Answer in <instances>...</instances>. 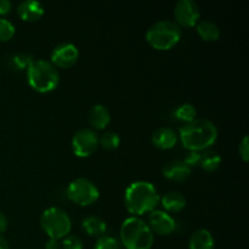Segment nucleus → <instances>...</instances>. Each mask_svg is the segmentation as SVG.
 <instances>
[{
	"label": "nucleus",
	"instance_id": "1",
	"mask_svg": "<svg viewBox=\"0 0 249 249\" xmlns=\"http://www.w3.org/2000/svg\"><path fill=\"white\" fill-rule=\"evenodd\" d=\"M160 196L155 185L146 180L133 181L124 192V206L135 216L151 213L160 204Z\"/></svg>",
	"mask_w": 249,
	"mask_h": 249
},
{
	"label": "nucleus",
	"instance_id": "2",
	"mask_svg": "<svg viewBox=\"0 0 249 249\" xmlns=\"http://www.w3.org/2000/svg\"><path fill=\"white\" fill-rule=\"evenodd\" d=\"M179 139L182 146L189 151L208 150L218 139L215 124L207 118H196L184 124L179 130Z\"/></svg>",
	"mask_w": 249,
	"mask_h": 249
},
{
	"label": "nucleus",
	"instance_id": "3",
	"mask_svg": "<svg viewBox=\"0 0 249 249\" xmlns=\"http://www.w3.org/2000/svg\"><path fill=\"white\" fill-rule=\"evenodd\" d=\"M119 237L125 249H151L155 241V235L146 221L135 215L128 216L122 223Z\"/></svg>",
	"mask_w": 249,
	"mask_h": 249
},
{
	"label": "nucleus",
	"instance_id": "4",
	"mask_svg": "<svg viewBox=\"0 0 249 249\" xmlns=\"http://www.w3.org/2000/svg\"><path fill=\"white\" fill-rule=\"evenodd\" d=\"M26 75L29 87L38 92L53 91L60 83V72L57 67L44 58H34L26 70Z\"/></svg>",
	"mask_w": 249,
	"mask_h": 249
},
{
	"label": "nucleus",
	"instance_id": "5",
	"mask_svg": "<svg viewBox=\"0 0 249 249\" xmlns=\"http://www.w3.org/2000/svg\"><path fill=\"white\" fill-rule=\"evenodd\" d=\"M145 36L156 50H169L181 39V28L172 19H160L148 27Z\"/></svg>",
	"mask_w": 249,
	"mask_h": 249
},
{
	"label": "nucleus",
	"instance_id": "6",
	"mask_svg": "<svg viewBox=\"0 0 249 249\" xmlns=\"http://www.w3.org/2000/svg\"><path fill=\"white\" fill-rule=\"evenodd\" d=\"M40 226L49 238L61 240L70 235L72 220L65 209L60 207H49L41 213Z\"/></svg>",
	"mask_w": 249,
	"mask_h": 249
},
{
	"label": "nucleus",
	"instance_id": "7",
	"mask_svg": "<svg viewBox=\"0 0 249 249\" xmlns=\"http://www.w3.org/2000/svg\"><path fill=\"white\" fill-rule=\"evenodd\" d=\"M68 199L82 207L94 204L100 197L99 187L87 178H77L68 184L66 189Z\"/></svg>",
	"mask_w": 249,
	"mask_h": 249
},
{
	"label": "nucleus",
	"instance_id": "8",
	"mask_svg": "<svg viewBox=\"0 0 249 249\" xmlns=\"http://www.w3.org/2000/svg\"><path fill=\"white\" fill-rule=\"evenodd\" d=\"M72 151L77 157L87 158L95 152L99 146V134L92 128H80L73 134L71 141Z\"/></svg>",
	"mask_w": 249,
	"mask_h": 249
},
{
	"label": "nucleus",
	"instance_id": "9",
	"mask_svg": "<svg viewBox=\"0 0 249 249\" xmlns=\"http://www.w3.org/2000/svg\"><path fill=\"white\" fill-rule=\"evenodd\" d=\"M79 58V49L75 44L70 43V41H62L58 43L53 48L50 53V62L55 67L61 68H70Z\"/></svg>",
	"mask_w": 249,
	"mask_h": 249
},
{
	"label": "nucleus",
	"instance_id": "10",
	"mask_svg": "<svg viewBox=\"0 0 249 249\" xmlns=\"http://www.w3.org/2000/svg\"><path fill=\"white\" fill-rule=\"evenodd\" d=\"M201 11L195 0H178L174 7L175 23L181 27H192L199 21Z\"/></svg>",
	"mask_w": 249,
	"mask_h": 249
},
{
	"label": "nucleus",
	"instance_id": "11",
	"mask_svg": "<svg viewBox=\"0 0 249 249\" xmlns=\"http://www.w3.org/2000/svg\"><path fill=\"white\" fill-rule=\"evenodd\" d=\"M153 235L157 233L160 236H168L173 233L177 229V220L162 209H155L148 214L147 223Z\"/></svg>",
	"mask_w": 249,
	"mask_h": 249
},
{
	"label": "nucleus",
	"instance_id": "12",
	"mask_svg": "<svg viewBox=\"0 0 249 249\" xmlns=\"http://www.w3.org/2000/svg\"><path fill=\"white\" fill-rule=\"evenodd\" d=\"M192 169L181 160H172L162 167V174L170 181H185L191 175Z\"/></svg>",
	"mask_w": 249,
	"mask_h": 249
},
{
	"label": "nucleus",
	"instance_id": "13",
	"mask_svg": "<svg viewBox=\"0 0 249 249\" xmlns=\"http://www.w3.org/2000/svg\"><path fill=\"white\" fill-rule=\"evenodd\" d=\"M179 136L174 129L169 126H160L153 131L151 141L160 150H170L177 145Z\"/></svg>",
	"mask_w": 249,
	"mask_h": 249
},
{
	"label": "nucleus",
	"instance_id": "14",
	"mask_svg": "<svg viewBox=\"0 0 249 249\" xmlns=\"http://www.w3.org/2000/svg\"><path fill=\"white\" fill-rule=\"evenodd\" d=\"M45 12L43 4L38 0H22L17 5V14L23 21H38Z\"/></svg>",
	"mask_w": 249,
	"mask_h": 249
},
{
	"label": "nucleus",
	"instance_id": "15",
	"mask_svg": "<svg viewBox=\"0 0 249 249\" xmlns=\"http://www.w3.org/2000/svg\"><path fill=\"white\" fill-rule=\"evenodd\" d=\"M88 121H89L92 129L101 130V129H105L111 123V112H109V109L105 105L95 104L89 109Z\"/></svg>",
	"mask_w": 249,
	"mask_h": 249
},
{
	"label": "nucleus",
	"instance_id": "16",
	"mask_svg": "<svg viewBox=\"0 0 249 249\" xmlns=\"http://www.w3.org/2000/svg\"><path fill=\"white\" fill-rule=\"evenodd\" d=\"M215 241L213 235L207 229H197L189 240V249H214Z\"/></svg>",
	"mask_w": 249,
	"mask_h": 249
},
{
	"label": "nucleus",
	"instance_id": "17",
	"mask_svg": "<svg viewBox=\"0 0 249 249\" xmlns=\"http://www.w3.org/2000/svg\"><path fill=\"white\" fill-rule=\"evenodd\" d=\"M167 213H178L186 207V197L179 191H169L160 199Z\"/></svg>",
	"mask_w": 249,
	"mask_h": 249
},
{
	"label": "nucleus",
	"instance_id": "18",
	"mask_svg": "<svg viewBox=\"0 0 249 249\" xmlns=\"http://www.w3.org/2000/svg\"><path fill=\"white\" fill-rule=\"evenodd\" d=\"M82 228L91 237L100 238L106 235L107 224L102 218L97 215H88L82 220Z\"/></svg>",
	"mask_w": 249,
	"mask_h": 249
},
{
	"label": "nucleus",
	"instance_id": "19",
	"mask_svg": "<svg viewBox=\"0 0 249 249\" xmlns=\"http://www.w3.org/2000/svg\"><path fill=\"white\" fill-rule=\"evenodd\" d=\"M196 31L198 36L206 41H216L220 38V28L215 22L211 19H199L196 24Z\"/></svg>",
	"mask_w": 249,
	"mask_h": 249
},
{
	"label": "nucleus",
	"instance_id": "20",
	"mask_svg": "<svg viewBox=\"0 0 249 249\" xmlns=\"http://www.w3.org/2000/svg\"><path fill=\"white\" fill-rule=\"evenodd\" d=\"M221 164V156L214 150H204L201 152L199 165L206 172H215Z\"/></svg>",
	"mask_w": 249,
	"mask_h": 249
},
{
	"label": "nucleus",
	"instance_id": "21",
	"mask_svg": "<svg viewBox=\"0 0 249 249\" xmlns=\"http://www.w3.org/2000/svg\"><path fill=\"white\" fill-rule=\"evenodd\" d=\"M175 119L180 122H184L185 124L195 121L197 118V109L192 104H181L177 106L173 111Z\"/></svg>",
	"mask_w": 249,
	"mask_h": 249
},
{
	"label": "nucleus",
	"instance_id": "22",
	"mask_svg": "<svg viewBox=\"0 0 249 249\" xmlns=\"http://www.w3.org/2000/svg\"><path fill=\"white\" fill-rule=\"evenodd\" d=\"M99 145L107 151L117 150L121 145V138L116 131H105L99 135Z\"/></svg>",
	"mask_w": 249,
	"mask_h": 249
},
{
	"label": "nucleus",
	"instance_id": "23",
	"mask_svg": "<svg viewBox=\"0 0 249 249\" xmlns=\"http://www.w3.org/2000/svg\"><path fill=\"white\" fill-rule=\"evenodd\" d=\"M34 61L33 56L28 53H17L11 56V65L16 70H27L28 66Z\"/></svg>",
	"mask_w": 249,
	"mask_h": 249
},
{
	"label": "nucleus",
	"instance_id": "24",
	"mask_svg": "<svg viewBox=\"0 0 249 249\" xmlns=\"http://www.w3.org/2000/svg\"><path fill=\"white\" fill-rule=\"evenodd\" d=\"M16 27L10 19L0 17V40L7 41L15 36Z\"/></svg>",
	"mask_w": 249,
	"mask_h": 249
},
{
	"label": "nucleus",
	"instance_id": "25",
	"mask_svg": "<svg viewBox=\"0 0 249 249\" xmlns=\"http://www.w3.org/2000/svg\"><path fill=\"white\" fill-rule=\"evenodd\" d=\"M94 249H121V245L113 236L104 235L102 237L97 238Z\"/></svg>",
	"mask_w": 249,
	"mask_h": 249
},
{
	"label": "nucleus",
	"instance_id": "26",
	"mask_svg": "<svg viewBox=\"0 0 249 249\" xmlns=\"http://www.w3.org/2000/svg\"><path fill=\"white\" fill-rule=\"evenodd\" d=\"M63 249H83L84 248V243H83L82 238L78 237L77 235H67L66 237L62 238Z\"/></svg>",
	"mask_w": 249,
	"mask_h": 249
},
{
	"label": "nucleus",
	"instance_id": "27",
	"mask_svg": "<svg viewBox=\"0 0 249 249\" xmlns=\"http://www.w3.org/2000/svg\"><path fill=\"white\" fill-rule=\"evenodd\" d=\"M184 162L191 169L192 167H197V165H199V162H201V152L199 151H189V153L185 156Z\"/></svg>",
	"mask_w": 249,
	"mask_h": 249
},
{
	"label": "nucleus",
	"instance_id": "28",
	"mask_svg": "<svg viewBox=\"0 0 249 249\" xmlns=\"http://www.w3.org/2000/svg\"><path fill=\"white\" fill-rule=\"evenodd\" d=\"M238 153H240V157L242 158L245 162H248L249 160V141H248V135H245L242 138V140L238 143Z\"/></svg>",
	"mask_w": 249,
	"mask_h": 249
},
{
	"label": "nucleus",
	"instance_id": "29",
	"mask_svg": "<svg viewBox=\"0 0 249 249\" xmlns=\"http://www.w3.org/2000/svg\"><path fill=\"white\" fill-rule=\"evenodd\" d=\"M12 9V2L10 0H0V15H7Z\"/></svg>",
	"mask_w": 249,
	"mask_h": 249
},
{
	"label": "nucleus",
	"instance_id": "30",
	"mask_svg": "<svg viewBox=\"0 0 249 249\" xmlns=\"http://www.w3.org/2000/svg\"><path fill=\"white\" fill-rule=\"evenodd\" d=\"M45 249H62L60 240H55V238H49L45 243Z\"/></svg>",
	"mask_w": 249,
	"mask_h": 249
},
{
	"label": "nucleus",
	"instance_id": "31",
	"mask_svg": "<svg viewBox=\"0 0 249 249\" xmlns=\"http://www.w3.org/2000/svg\"><path fill=\"white\" fill-rule=\"evenodd\" d=\"M7 224H9V220H7L6 215L2 212H0V236L6 231Z\"/></svg>",
	"mask_w": 249,
	"mask_h": 249
},
{
	"label": "nucleus",
	"instance_id": "32",
	"mask_svg": "<svg viewBox=\"0 0 249 249\" xmlns=\"http://www.w3.org/2000/svg\"><path fill=\"white\" fill-rule=\"evenodd\" d=\"M0 249H10V246L9 243H7V241L5 240L4 237H1V236H0Z\"/></svg>",
	"mask_w": 249,
	"mask_h": 249
},
{
	"label": "nucleus",
	"instance_id": "33",
	"mask_svg": "<svg viewBox=\"0 0 249 249\" xmlns=\"http://www.w3.org/2000/svg\"><path fill=\"white\" fill-rule=\"evenodd\" d=\"M22 249H28V248H22Z\"/></svg>",
	"mask_w": 249,
	"mask_h": 249
}]
</instances>
